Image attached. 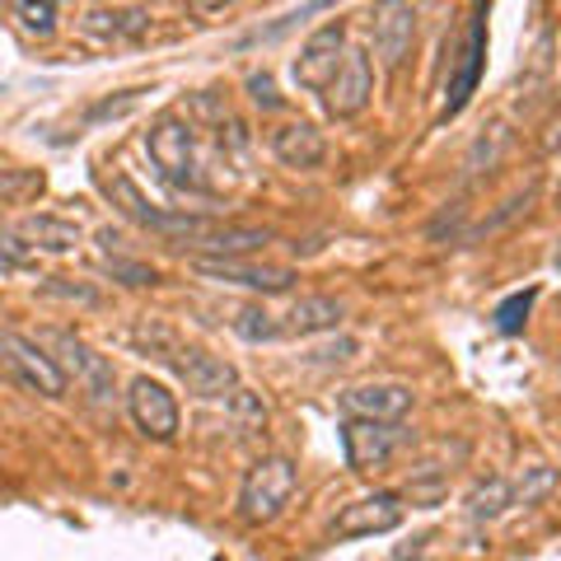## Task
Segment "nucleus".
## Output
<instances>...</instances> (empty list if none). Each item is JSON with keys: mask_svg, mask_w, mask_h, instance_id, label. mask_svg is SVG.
<instances>
[{"mask_svg": "<svg viewBox=\"0 0 561 561\" xmlns=\"http://www.w3.org/2000/svg\"><path fill=\"white\" fill-rule=\"evenodd\" d=\"M192 267L210 280H225V286H249L262 295H286L295 286L290 267H267V262H249V257H192Z\"/></svg>", "mask_w": 561, "mask_h": 561, "instance_id": "4468645a", "label": "nucleus"}, {"mask_svg": "<svg viewBox=\"0 0 561 561\" xmlns=\"http://www.w3.org/2000/svg\"><path fill=\"white\" fill-rule=\"evenodd\" d=\"M103 272L117 276L122 286H160V272L146 267V262H127V257H108L103 262Z\"/></svg>", "mask_w": 561, "mask_h": 561, "instance_id": "bb28decb", "label": "nucleus"}, {"mask_svg": "<svg viewBox=\"0 0 561 561\" xmlns=\"http://www.w3.org/2000/svg\"><path fill=\"white\" fill-rule=\"evenodd\" d=\"M192 113L206 117V122H220V127H225V122H230V113H225V108H220V103L210 99V94H192Z\"/></svg>", "mask_w": 561, "mask_h": 561, "instance_id": "2f4dec72", "label": "nucleus"}, {"mask_svg": "<svg viewBox=\"0 0 561 561\" xmlns=\"http://www.w3.org/2000/svg\"><path fill=\"white\" fill-rule=\"evenodd\" d=\"M534 300H538V290H519V295H511V300H501V305H496V328L505 332V337H515V332H524Z\"/></svg>", "mask_w": 561, "mask_h": 561, "instance_id": "a878e982", "label": "nucleus"}, {"mask_svg": "<svg viewBox=\"0 0 561 561\" xmlns=\"http://www.w3.org/2000/svg\"><path fill=\"white\" fill-rule=\"evenodd\" d=\"M342 57H346V28L332 20L323 28H313L305 47H300V57H295V80L305 84V90L313 94H323L332 80H337V70H342Z\"/></svg>", "mask_w": 561, "mask_h": 561, "instance_id": "9b49d317", "label": "nucleus"}, {"mask_svg": "<svg viewBox=\"0 0 561 561\" xmlns=\"http://www.w3.org/2000/svg\"><path fill=\"white\" fill-rule=\"evenodd\" d=\"M552 267H561V249H557V257H552Z\"/></svg>", "mask_w": 561, "mask_h": 561, "instance_id": "c9c22d12", "label": "nucleus"}, {"mask_svg": "<svg viewBox=\"0 0 561 561\" xmlns=\"http://www.w3.org/2000/svg\"><path fill=\"white\" fill-rule=\"evenodd\" d=\"M127 412H131L136 431L146 435V440H154V445L179 440V426H183L179 398H173L160 379H150V375L131 379V389H127Z\"/></svg>", "mask_w": 561, "mask_h": 561, "instance_id": "423d86ee", "label": "nucleus"}, {"mask_svg": "<svg viewBox=\"0 0 561 561\" xmlns=\"http://www.w3.org/2000/svg\"><path fill=\"white\" fill-rule=\"evenodd\" d=\"M482 61H486V0H472V20H468V43L459 51V70L449 80V94H445V108L440 122L459 117L468 108V99L478 94V80H482Z\"/></svg>", "mask_w": 561, "mask_h": 561, "instance_id": "9d476101", "label": "nucleus"}, {"mask_svg": "<svg viewBox=\"0 0 561 561\" xmlns=\"http://www.w3.org/2000/svg\"><path fill=\"white\" fill-rule=\"evenodd\" d=\"M249 99L257 103V108H267V113H276L280 108V94H276V80L262 70V76H249Z\"/></svg>", "mask_w": 561, "mask_h": 561, "instance_id": "7c9ffc66", "label": "nucleus"}, {"mask_svg": "<svg viewBox=\"0 0 561 561\" xmlns=\"http://www.w3.org/2000/svg\"><path fill=\"white\" fill-rule=\"evenodd\" d=\"M557 197H561V192H557Z\"/></svg>", "mask_w": 561, "mask_h": 561, "instance_id": "e433bc0d", "label": "nucleus"}, {"mask_svg": "<svg viewBox=\"0 0 561 561\" xmlns=\"http://www.w3.org/2000/svg\"><path fill=\"white\" fill-rule=\"evenodd\" d=\"M192 5H197V10H225L230 0H192Z\"/></svg>", "mask_w": 561, "mask_h": 561, "instance_id": "f704fd0d", "label": "nucleus"}, {"mask_svg": "<svg viewBox=\"0 0 561 561\" xmlns=\"http://www.w3.org/2000/svg\"><path fill=\"white\" fill-rule=\"evenodd\" d=\"M402 445V426L398 421H365V416H346L342 426V454L351 472H370L393 459V449Z\"/></svg>", "mask_w": 561, "mask_h": 561, "instance_id": "1a4fd4ad", "label": "nucleus"}, {"mask_svg": "<svg viewBox=\"0 0 561 561\" xmlns=\"http://www.w3.org/2000/svg\"><path fill=\"white\" fill-rule=\"evenodd\" d=\"M230 402H234V416L243 421V426H253V431L267 426V408H262V398H253L249 389H239Z\"/></svg>", "mask_w": 561, "mask_h": 561, "instance_id": "c85d7f7f", "label": "nucleus"}, {"mask_svg": "<svg viewBox=\"0 0 561 561\" xmlns=\"http://www.w3.org/2000/svg\"><path fill=\"white\" fill-rule=\"evenodd\" d=\"M47 179L38 169H0V206H24L33 197H43Z\"/></svg>", "mask_w": 561, "mask_h": 561, "instance_id": "4be33fe9", "label": "nucleus"}, {"mask_svg": "<svg viewBox=\"0 0 561 561\" xmlns=\"http://www.w3.org/2000/svg\"><path fill=\"white\" fill-rule=\"evenodd\" d=\"M276 234L257 230V225H210V230L197 239V257H249L257 249H267Z\"/></svg>", "mask_w": 561, "mask_h": 561, "instance_id": "f3484780", "label": "nucleus"}, {"mask_svg": "<svg viewBox=\"0 0 561 561\" xmlns=\"http://www.w3.org/2000/svg\"><path fill=\"white\" fill-rule=\"evenodd\" d=\"M342 412L365 421H402L412 412V389L408 383H356L342 393Z\"/></svg>", "mask_w": 561, "mask_h": 561, "instance_id": "dca6fc26", "label": "nucleus"}, {"mask_svg": "<svg viewBox=\"0 0 561 561\" xmlns=\"http://www.w3.org/2000/svg\"><path fill=\"white\" fill-rule=\"evenodd\" d=\"M43 346H47V356L61 365V375H66V379H76L94 402H113V398H117V393H113V389H117L113 360H108V356H99V351H94L90 342H80L76 332L47 328V332H43Z\"/></svg>", "mask_w": 561, "mask_h": 561, "instance_id": "20e7f679", "label": "nucleus"}, {"mask_svg": "<svg viewBox=\"0 0 561 561\" xmlns=\"http://www.w3.org/2000/svg\"><path fill=\"white\" fill-rule=\"evenodd\" d=\"M38 290L47 295V300H70V305H84V309H99L103 305V295L94 286H84V280H70V276H47Z\"/></svg>", "mask_w": 561, "mask_h": 561, "instance_id": "393cba45", "label": "nucleus"}, {"mask_svg": "<svg viewBox=\"0 0 561 561\" xmlns=\"http://www.w3.org/2000/svg\"><path fill=\"white\" fill-rule=\"evenodd\" d=\"M402 524V496L398 491H375V496H360L342 505V515L328 524L332 538H375V534H389Z\"/></svg>", "mask_w": 561, "mask_h": 561, "instance_id": "ddd939ff", "label": "nucleus"}, {"mask_svg": "<svg viewBox=\"0 0 561 561\" xmlns=\"http://www.w3.org/2000/svg\"><path fill=\"white\" fill-rule=\"evenodd\" d=\"M0 379L20 383L28 393H43V398H61L70 383L61 375V365L47 356V346L20 337V332H0Z\"/></svg>", "mask_w": 561, "mask_h": 561, "instance_id": "39448f33", "label": "nucleus"}, {"mask_svg": "<svg viewBox=\"0 0 561 561\" xmlns=\"http://www.w3.org/2000/svg\"><path fill=\"white\" fill-rule=\"evenodd\" d=\"M505 505H515L511 482H505V478H486V482L472 486L468 515H472V519H496V515H505Z\"/></svg>", "mask_w": 561, "mask_h": 561, "instance_id": "412c9836", "label": "nucleus"}, {"mask_svg": "<svg viewBox=\"0 0 561 561\" xmlns=\"http://www.w3.org/2000/svg\"><path fill=\"white\" fill-rule=\"evenodd\" d=\"M295 486H300V472L286 454H267L257 459L249 472H243V486H239V519L262 529V524L280 519V511L295 501Z\"/></svg>", "mask_w": 561, "mask_h": 561, "instance_id": "7ed1b4c3", "label": "nucleus"}, {"mask_svg": "<svg viewBox=\"0 0 561 561\" xmlns=\"http://www.w3.org/2000/svg\"><path fill=\"white\" fill-rule=\"evenodd\" d=\"M20 234L28 239V249H38V253H70L80 243V225L61 220V216H28L20 225Z\"/></svg>", "mask_w": 561, "mask_h": 561, "instance_id": "6ab92c4d", "label": "nucleus"}, {"mask_svg": "<svg viewBox=\"0 0 561 561\" xmlns=\"http://www.w3.org/2000/svg\"><path fill=\"white\" fill-rule=\"evenodd\" d=\"M51 10H57V0H24L20 5L24 28L28 33H51Z\"/></svg>", "mask_w": 561, "mask_h": 561, "instance_id": "c756f323", "label": "nucleus"}, {"mask_svg": "<svg viewBox=\"0 0 561 561\" xmlns=\"http://www.w3.org/2000/svg\"><path fill=\"white\" fill-rule=\"evenodd\" d=\"M131 342L146 351V356H154V360H169L173 365V356L183 351V342H179V332H173L169 323H160V319H146V323H136L131 328Z\"/></svg>", "mask_w": 561, "mask_h": 561, "instance_id": "aec40b11", "label": "nucleus"}, {"mask_svg": "<svg viewBox=\"0 0 561 561\" xmlns=\"http://www.w3.org/2000/svg\"><path fill=\"white\" fill-rule=\"evenodd\" d=\"M534 197H538V187L529 183V187H524V192H515V197H511V202H505V206H501V210H496V216H491V220H482V225H478V230H472V234H491V230H501V225H505V220H515V216H519V210H529V202H534Z\"/></svg>", "mask_w": 561, "mask_h": 561, "instance_id": "cd10ccee", "label": "nucleus"}, {"mask_svg": "<svg viewBox=\"0 0 561 561\" xmlns=\"http://www.w3.org/2000/svg\"><path fill=\"white\" fill-rule=\"evenodd\" d=\"M234 332L243 342H276V337H286V323H276V313H267L262 305H249L234 313Z\"/></svg>", "mask_w": 561, "mask_h": 561, "instance_id": "5701e85b", "label": "nucleus"}, {"mask_svg": "<svg viewBox=\"0 0 561 561\" xmlns=\"http://www.w3.org/2000/svg\"><path fill=\"white\" fill-rule=\"evenodd\" d=\"M370 99H375V61H370V51H365V47H346L337 80L323 90L328 113L351 122V117H360L365 108H370Z\"/></svg>", "mask_w": 561, "mask_h": 561, "instance_id": "6e6552de", "label": "nucleus"}, {"mask_svg": "<svg viewBox=\"0 0 561 561\" xmlns=\"http://www.w3.org/2000/svg\"><path fill=\"white\" fill-rule=\"evenodd\" d=\"M146 150H150V164L160 169V179L173 187H187V192H206L202 179V164H197V127L179 113H160L146 131Z\"/></svg>", "mask_w": 561, "mask_h": 561, "instance_id": "f257e3e1", "label": "nucleus"}, {"mask_svg": "<svg viewBox=\"0 0 561 561\" xmlns=\"http://www.w3.org/2000/svg\"><path fill=\"white\" fill-rule=\"evenodd\" d=\"M94 183H99V192L108 197L122 216L127 220H136V225H146V230H154V234H164V239H183V243H197L206 230H210V220H202V216H173V210H160V206H150L146 202V192H140L127 173L122 169H99L94 173Z\"/></svg>", "mask_w": 561, "mask_h": 561, "instance_id": "f03ea898", "label": "nucleus"}, {"mask_svg": "<svg viewBox=\"0 0 561 561\" xmlns=\"http://www.w3.org/2000/svg\"><path fill=\"white\" fill-rule=\"evenodd\" d=\"M552 486H557V468H548V463H534V468H524V478L511 486L515 491V505H538L542 496H552Z\"/></svg>", "mask_w": 561, "mask_h": 561, "instance_id": "b1692460", "label": "nucleus"}, {"mask_svg": "<svg viewBox=\"0 0 561 561\" xmlns=\"http://www.w3.org/2000/svg\"><path fill=\"white\" fill-rule=\"evenodd\" d=\"M356 351H360L356 342H351V337H342L337 346H323V351H313V356H319L323 365H342V360H351V356H356Z\"/></svg>", "mask_w": 561, "mask_h": 561, "instance_id": "473e14b6", "label": "nucleus"}, {"mask_svg": "<svg viewBox=\"0 0 561 561\" xmlns=\"http://www.w3.org/2000/svg\"><path fill=\"white\" fill-rule=\"evenodd\" d=\"M342 319H346L342 300H332V295H305V300L286 313V332L290 337H319V332L342 328Z\"/></svg>", "mask_w": 561, "mask_h": 561, "instance_id": "a211bd4d", "label": "nucleus"}, {"mask_svg": "<svg viewBox=\"0 0 561 561\" xmlns=\"http://www.w3.org/2000/svg\"><path fill=\"white\" fill-rule=\"evenodd\" d=\"M267 146L286 169H319L328 160V140L313 122H280L267 131Z\"/></svg>", "mask_w": 561, "mask_h": 561, "instance_id": "2eb2a0df", "label": "nucleus"}, {"mask_svg": "<svg viewBox=\"0 0 561 561\" xmlns=\"http://www.w3.org/2000/svg\"><path fill=\"white\" fill-rule=\"evenodd\" d=\"M370 38H375V57H379L383 70H402V66H408L412 43H416V10H412V0H375Z\"/></svg>", "mask_w": 561, "mask_h": 561, "instance_id": "0eeeda50", "label": "nucleus"}, {"mask_svg": "<svg viewBox=\"0 0 561 561\" xmlns=\"http://www.w3.org/2000/svg\"><path fill=\"white\" fill-rule=\"evenodd\" d=\"M173 370H179L183 389L192 398L216 402V398H234L239 393V370L225 356H210V351H202V346H183L179 356H173Z\"/></svg>", "mask_w": 561, "mask_h": 561, "instance_id": "f8f14e48", "label": "nucleus"}, {"mask_svg": "<svg viewBox=\"0 0 561 561\" xmlns=\"http://www.w3.org/2000/svg\"><path fill=\"white\" fill-rule=\"evenodd\" d=\"M136 99H140V94L131 90V94H122L117 103H113V99H108V103H99V108L90 113V122H99V117H117V113H127V108H136Z\"/></svg>", "mask_w": 561, "mask_h": 561, "instance_id": "72a5a7b5", "label": "nucleus"}]
</instances>
